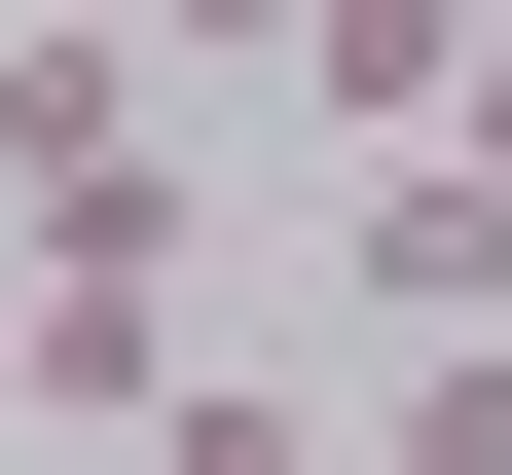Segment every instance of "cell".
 <instances>
[{
  "label": "cell",
  "mask_w": 512,
  "mask_h": 475,
  "mask_svg": "<svg viewBox=\"0 0 512 475\" xmlns=\"http://www.w3.org/2000/svg\"><path fill=\"white\" fill-rule=\"evenodd\" d=\"M0 402H37V439H183V402H220V220H183V183L0 220Z\"/></svg>",
  "instance_id": "1"
},
{
  "label": "cell",
  "mask_w": 512,
  "mask_h": 475,
  "mask_svg": "<svg viewBox=\"0 0 512 475\" xmlns=\"http://www.w3.org/2000/svg\"><path fill=\"white\" fill-rule=\"evenodd\" d=\"M330 293L403 329V366H476V329H512V183H476V147H403V183H330Z\"/></svg>",
  "instance_id": "2"
},
{
  "label": "cell",
  "mask_w": 512,
  "mask_h": 475,
  "mask_svg": "<svg viewBox=\"0 0 512 475\" xmlns=\"http://www.w3.org/2000/svg\"><path fill=\"white\" fill-rule=\"evenodd\" d=\"M74 183H183L147 147V37H0V220H74Z\"/></svg>",
  "instance_id": "3"
},
{
  "label": "cell",
  "mask_w": 512,
  "mask_h": 475,
  "mask_svg": "<svg viewBox=\"0 0 512 475\" xmlns=\"http://www.w3.org/2000/svg\"><path fill=\"white\" fill-rule=\"evenodd\" d=\"M147 475H366V439H330V402H293V366H220V402H183Z\"/></svg>",
  "instance_id": "4"
},
{
  "label": "cell",
  "mask_w": 512,
  "mask_h": 475,
  "mask_svg": "<svg viewBox=\"0 0 512 475\" xmlns=\"http://www.w3.org/2000/svg\"><path fill=\"white\" fill-rule=\"evenodd\" d=\"M366 475H512V329H476V366H403V402H366Z\"/></svg>",
  "instance_id": "5"
},
{
  "label": "cell",
  "mask_w": 512,
  "mask_h": 475,
  "mask_svg": "<svg viewBox=\"0 0 512 475\" xmlns=\"http://www.w3.org/2000/svg\"><path fill=\"white\" fill-rule=\"evenodd\" d=\"M476 183H512V37H476Z\"/></svg>",
  "instance_id": "6"
}]
</instances>
